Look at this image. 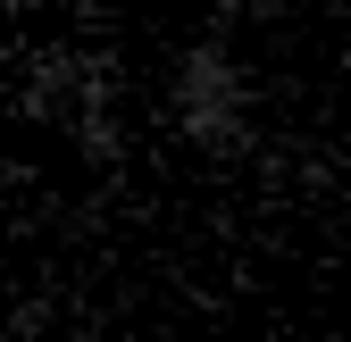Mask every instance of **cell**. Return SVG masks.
<instances>
[{"label":"cell","mask_w":351,"mask_h":342,"mask_svg":"<svg viewBox=\"0 0 351 342\" xmlns=\"http://www.w3.org/2000/svg\"><path fill=\"white\" fill-rule=\"evenodd\" d=\"M51 9H67L75 25H101V17H109V0H51Z\"/></svg>","instance_id":"3957f363"},{"label":"cell","mask_w":351,"mask_h":342,"mask_svg":"<svg viewBox=\"0 0 351 342\" xmlns=\"http://www.w3.org/2000/svg\"><path fill=\"white\" fill-rule=\"evenodd\" d=\"M17 117L42 125V134H67L93 167H109L117 159V67L101 51L51 42V51H34L25 75H17Z\"/></svg>","instance_id":"6da1fadb"},{"label":"cell","mask_w":351,"mask_h":342,"mask_svg":"<svg viewBox=\"0 0 351 342\" xmlns=\"http://www.w3.org/2000/svg\"><path fill=\"white\" fill-rule=\"evenodd\" d=\"M167 125L176 142L201 150V159H251L259 150V101H251V75L226 42H193L167 75Z\"/></svg>","instance_id":"7a4b0ae2"}]
</instances>
